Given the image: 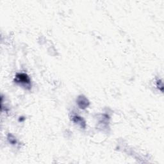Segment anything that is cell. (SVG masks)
Here are the masks:
<instances>
[{"mask_svg":"<svg viewBox=\"0 0 164 164\" xmlns=\"http://www.w3.org/2000/svg\"><path fill=\"white\" fill-rule=\"evenodd\" d=\"M14 81L17 84L27 89H30L31 81L28 76L25 73H17L14 78Z\"/></svg>","mask_w":164,"mask_h":164,"instance_id":"1","label":"cell"},{"mask_svg":"<svg viewBox=\"0 0 164 164\" xmlns=\"http://www.w3.org/2000/svg\"><path fill=\"white\" fill-rule=\"evenodd\" d=\"M77 104L81 109H85L89 107V101L84 96H80L77 99Z\"/></svg>","mask_w":164,"mask_h":164,"instance_id":"2","label":"cell"},{"mask_svg":"<svg viewBox=\"0 0 164 164\" xmlns=\"http://www.w3.org/2000/svg\"><path fill=\"white\" fill-rule=\"evenodd\" d=\"M72 121L76 123V124L80 125L82 128H85V122L84 120V119L81 118V117L74 115L72 117Z\"/></svg>","mask_w":164,"mask_h":164,"instance_id":"3","label":"cell"},{"mask_svg":"<svg viewBox=\"0 0 164 164\" xmlns=\"http://www.w3.org/2000/svg\"><path fill=\"white\" fill-rule=\"evenodd\" d=\"M8 139L9 140L10 143H11L12 144H15L16 143V139L13 137V135H12L11 134L9 135Z\"/></svg>","mask_w":164,"mask_h":164,"instance_id":"4","label":"cell"}]
</instances>
